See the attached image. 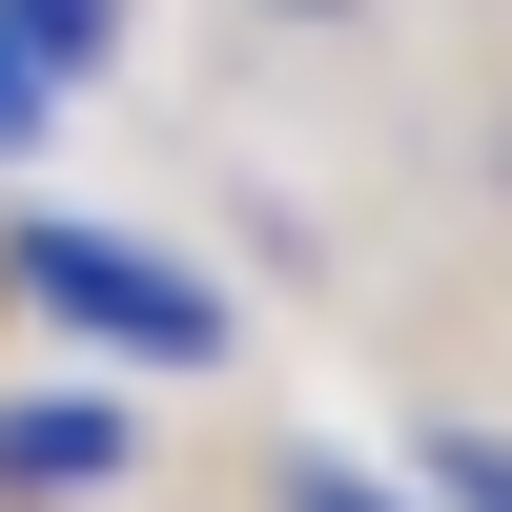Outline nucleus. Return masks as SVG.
I'll use <instances>...</instances> for the list:
<instances>
[{"label": "nucleus", "instance_id": "nucleus-4", "mask_svg": "<svg viewBox=\"0 0 512 512\" xmlns=\"http://www.w3.org/2000/svg\"><path fill=\"white\" fill-rule=\"evenodd\" d=\"M41 103H62V82H41L21 41H0V144H41Z\"/></svg>", "mask_w": 512, "mask_h": 512}, {"label": "nucleus", "instance_id": "nucleus-1", "mask_svg": "<svg viewBox=\"0 0 512 512\" xmlns=\"http://www.w3.org/2000/svg\"><path fill=\"white\" fill-rule=\"evenodd\" d=\"M0 267H21V308H62L82 349H123V369H205L226 349V287L164 267V246H123V226H21Z\"/></svg>", "mask_w": 512, "mask_h": 512}, {"label": "nucleus", "instance_id": "nucleus-7", "mask_svg": "<svg viewBox=\"0 0 512 512\" xmlns=\"http://www.w3.org/2000/svg\"><path fill=\"white\" fill-rule=\"evenodd\" d=\"M308 21H328V0H308Z\"/></svg>", "mask_w": 512, "mask_h": 512}, {"label": "nucleus", "instance_id": "nucleus-5", "mask_svg": "<svg viewBox=\"0 0 512 512\" xmlns=\"http://www.w3.org/2000/svg\"><path fill=\"white\" fill-rule=\"evenodd\" d=\"M287 512H390V492H369V472H328V451H308V472H287Z\"/></svg>", "mask_w": 512, "mask_h": 512}, {"label": "nucleus", "instance_id": "nucleus-3", "mask_svg": "<svg viewBox=\"0 0 512 512\" xmlns=\"http://www.w3.org/2000/svg\"><path fill=\"white\" fill-rule=\"evenodd\" d=\"M0 41H21L41 82H103L123 62V0H0Z\"/></svg>", "mask_w": 512, "mask_h": 512}, {"label": "nucleus", "instance_id": "nucleus-6", "mask_svg": "<svg viewBox=\"0 0 512 512\" xmlns=\"http://www.w3.org/2000/svg\"><path fill=\"white\" fill-rule=\"evenodd\" d=\"M451 512H512V451H451Z\"/></svg>", "mask_w": 512, "mask_h": 512}, {"label": "nucleus", "instance_id": "nucleus-2", "mask_svg": "<svg viewBox=\"0 0 512 512\" xmlns=\"http://www.w3.org/2000/svg\"><path fill=\"white\" fill-rule=\"evenodd\" d=\"M103 472H123V410H82V390L0 410V492H103Z\"/></svg>", "mask_w": 512, "mask_h": 512}]
</instances>
